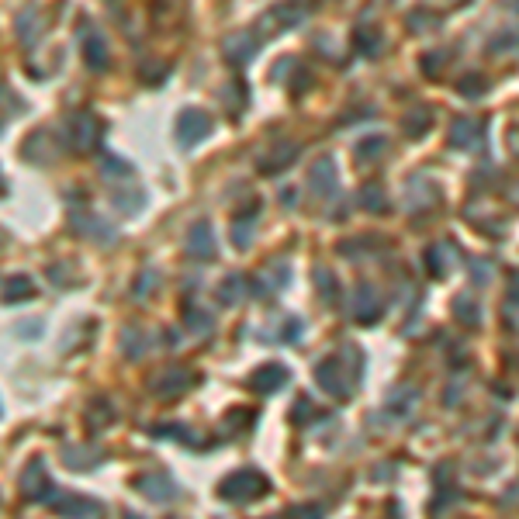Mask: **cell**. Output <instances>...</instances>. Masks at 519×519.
Masks as SVG:
<instances>
[{
	"instance_id": "7c38bea8",
	"label": "cell",
	"mask_w": 519,
	"mask_h": 519,
	"mask_svg": "<svg viewBox=\"0 0 519 519\" xmlns=\"http://www.w3.org/2000/svg\"><path fill=\"white\" fill-rule=\"evenodd\" d=\"M156 388H159V395H177L181 388H187V374H183L181 367H173V370H166V374L156 381Z\"/></svg>"
},
{
	"instance_id": "7a4b0ae2",
	"label": "cell",
	"mask_w": 519,
	"mask_h": 519,
	"mask_svg": "<svg viewBox=\"0 0 519 519\" xmlns=\"http://www.w3.org/2000/svg\"><path fill=\"white\" fill-rule=\"evenodd\" d=\"M263 492H267V481L260 478L257 471L232 474V478H225V481H222V488H218L222 498H235V502H239V498H242V502H246V498H257V495H263Z\"/></svg>"
},
{
	"instance_id": "2e32d148",
	"label": "cell",
	"mask_w": 519,
	"mask_h": 519,
	"mask_svg": "<svg viewBox=\"0 0 519 519\" xmlns=\"http://www.w3.org/2000/svg\"><path fill=\"white\" fill-rule=\"evenodd\" d=\"M385 153V139H367L360 142V159H374V156Z\"/></svg>"
},
{
	"instance_id": "8fae6325",
	"label": "cell",
	"mask_w": 519,
	"mask_h": 519,
	"mask_svg": "<svg viewBox=\"0 0 519 519\" xmlns=\"http://www.w3.org/2000/svg\"><path fill=\"white\" fill-rule=\"evenodd\" d=\"M284 367H277V363H274V367H260L257 374H253V378H250V385H253V388L257 391H274V388H281V385H284Z\"/></svg>"
},
{
	"instance_id": "6da1fadb",
	"label": "cell",
	"mask_w": 519,
	"mask_h": 519,
	"mask_svg": "<svg viewBox=\"0 0 519 519\" xmlns=\"http://www.w3.org/2000/svg\"><path fill=\"white\" fill-rule=\"evenodd\" d=\"M21 492L28 498H35V502H49L55 488H52V478L46 474V461L42 457H31L25 467V474H21Z\"/></svg>"
},
{
	"instance_id": "5b68a950",
	"label": "cell",
	"mask_w": 519,
	"mask_h": 519,
	"mask_svg": "<svg viewBox=\"0 0 519 519\" xmlns=\"http://www.w3.org/2000/svg\"><path fill=\"white\" fill-rule=\"evenodd\" d=\"M208 132H211V122H208L205 114H201V111H187L181 118V132H177V135H181V142L194 146L198 139H205Z\"/></svg>"
},
{
	"instance_id": "8992f818",
	"label": "cell",
	"mask_w": 519,
	"mask_h": 519,
	"mask_svg": "<svg viewBox=\"0 0 519 519\" xmlns=\"http://www.w3.org/2000/svg\"><path fill=\"white\" fill-rule=\"evenodd\" d=\"M353 301H357V319H360V322H370V319L381 311V294H378V291H374L370 284H360V287H357Z\"/></svg>"
},
{
	"instance_id": "ba28073f",
	"label": "cell",
	"mask_w": 519,
	"mask_h": 519,
	"mask_svg": "<svg viewBox=\"0 0 519 519\" xmlns=\"http://www.w3.org/2000/svg\"><path fill=\"white\" fill-rule=\"evenodd\" d=\"M187 250H191L198 260H208L211 253H215V239H211V232H208L205 222H201V225H194V232L187 235Z\"/></svg>"
},
{
	"instance_id": "52a82bcc",
	"label": "cell",
	"mask_w": 519,
	"mask_h": 519,
	"mask_svg": "<svg viewBox=\"0 0 519 519\" xmlns=\"http://www.w3.org/2000/svg\"><path fill=\"white\" fill-rule=\"evenodd\" d=\"M311 191L315 194H333L336 191V177H333V159H319L311 170Z\"/></svg>"
},
{
	"instance_id": "30bf717a",
	"label": "cell",
	"mask_w": 519,
	"mask_h": 519,
	"mask_svg": "<svg viewBox=\"0 0 519 519\" xmlns=\"http://www.w3.org/2000/svg\"><path fill=\"white\" fill-rule=\"evenodd\" d=\"M63 461H66V467H73V471H90V467L101 464V454L97 450H87V446H70L63 454Z\"/></svg>"
},
{
	"instance_id": "e0dca14e",
	"label": "cell",
	"mask_w": 519,
	"mask_h": 519,
	"mask_svg": "<svg viewBox=\"0 0 519 519\" xmlns=\"http://www.w3.org/2000/svg\"><path fill=\"white\" fill-rule=\"evenodd\" d=\"M239 284H242V281H239V277H229V281H225V284H222V291H218V298H222V301H225V305H232L235 298H239Z\"/></svg>"
},
{
	"instance_id": "5bb4252c",
	"label": "cell",
	"mask_w": 519,
	"mask_h": 519,
	"mask_svg": "<svg viewBox=\"0 0 519 519\" xmlns=\"http://www.w3.org/2000/svg\"><path fill=\"white\" fill-rule=\"evenodd\" d=\"M319 381H322V388H329L333 395H343V385L336 381V367L333 363H319Z\"/></svg>"
},
{
	"instance_id": "ffe728a7",
	"label": "cell",
	"mask_w": 519,
	"mask_h": 519,
	"mask_svg": "<svg viewBox=\"0 0 519 519\" xmlns=\"http://www.w3.org/2000/svg\"><path fill=\"white\" fill-rule=\"evenodd\" d=\"M461 90H471V97H478V90H481V77H467V80H461Z\"/></svg>"
},
{
	"instance_id": "44dd1931",
	"label": "cell",
	"mask_w": 519,
	"mask_h": 519,
	"mask_svg": "<svg viewBox=\"0 0 519 519\" xmlns=\"http://www.w3.org/2000/svg\"><path fill=\"white\" fill-rule=\"evenodd\" d=\"M125 519H142V516H135V513H129V516H125Z\"/></svg>"
},
{
	"instance_id": "4fadbf2b",
	"label": "cell",
	"mask_w": 519,
	"mask_h": 519,
	"mask_svg": "<svg viewBox=\"0 0 519 519\" xmlns=\"http://www.w3.org/2000/svg\"><path fill=\"white\" fill-rule=\"evenodd\" d=\"M31 281L28 277H11L7 281V291H4V301H18V298H31Z\"/></svg>"
},
{
	"instance_id": "9a60e30c",
	"label": "cell",
	"mask_w": 519,
	"mask_h": 519,
	"mask_svg": "<svg viewBox=\"0 0 519 519\" xmlns=\"http://www.w3.org/2000/svg\"><path fill=\"white\" fill-rule=\"evenodd\" d=\"M363 201L370 211H385V194H378V183H367L363 187Z\"/></svg>"
},
{
	"instance_id": "d6986e66",
	"label": "cell",
	"mask_w": 519,
	"mask_h": 519,
	"mask_svg": "<svg viewBox=\"0 0 519 519\" xmlns=\"http://www.w3.org/2000/svg\"><path fill=\"white\" fill-rule=\"evenodd\" d=\"M153 281H156V274H153V270H149V274H142V281L135 284V298H146V294L153 291V287H149Z\"/></svg>"
},
{
	"instance_id": "277c9868",
	"label": "cell",
	"mask_w": 519,
	"mask_h": 519,
	"mask_svg": "<svg viewBox=\"0 0 519 519\" xmlns=\"http://www.w3.org/2000/svg\"><path fill=\"white\" fill-rule=\"evenodd\" d=\"M135 488L146 495V498H153V502H166V498L177 495V485H173L166 474H142V478L135 481Z\"/></svg>"
},
{
	"instance_id": "ac0fdd59",
	"label": "cell",
	"mask_w": 519,
	"mask_h": 519,
	"mask_svg": "<svg viewBox=\"0 0 519 519\" xmlns=\"http://www.w3.org/2000/svg\"><path fill=\"white\" fill-rule=\"evenodd\" d=\"M87 419H90V426H97V422H107V419H111V405H104V402H97V405H94V412L87 415Z\"/></svg>"
},
{
	"instance_id": "3957f363",
	"label": "cell",
	"mask_w": 519,
	"mask_h": 519,
	"mask_svg": "<svg viewBox=\"0 0 519 519\" xmlns=\"http://www.w3.org/2000/svg\"><path fill=\"white\" fill-rule=\"evenodd\" d=\"M59 516L66 519H101L104 516V505L94 502V498H73V495H63L59 498Z\"/></svg>"
},
{
	"instance_id": "9c48e42d",
	"label": "cell",
	"mask_w": 519,
	"mask_h": 519,
	"mask_svg": "<svg viewBox=\"0 0 519 519\" xmlns=\"http://www.w3.org/2000/svg\"><path fill=\"white\" fill-rule=\"evenodd\" d=\"M450 142H454V146H467V149H478V146H481V129H478L471 118H464V122H457V125H454V132H450Z\"/></svg>"
}]
</instances>
